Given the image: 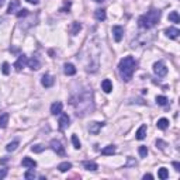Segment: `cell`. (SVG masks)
<instances>
[{
	"mask_svg": "<svg viewBox=\"0 0 180 180\" xmlns=\"http://www.w3.org/2000/svg\"><path fill=\"white\" fill-rule=\"evenodd\" d=\"M135 68H137V62L132 57H124L118 64V72H120V76L123 77V80L130 82L132 79Z\"/></svg>",
	"mask_w": 180,
	"mask_h": 180,
	"instance_id": "6da1fadb",
	"label": "cell"
},
{
	"mask_svg": "<svg viewBox=\"0 0 180 180\" xmlns=\"http://www.w3.org/2000/svg\"><path fill=\"white\" fill-rule=\"evenodd\" d=\"M160 18V11L156 10V9H152L149 10L147 14H143L138 18V25L141 28H152L154 25H156V23L159 21Z\"/></svg>",
	"mask_w": 180,
	"mask_h": 180,
	"instance_id": "7a4b0ae2",
	"label": "cell"
},
{
	"mask_svg": "<svg viewBox=\"0 0 180 180\" xmlns=\"http://www.w3.org/2000/svg\"><path fill=\"white\" fill-rule=\"evenodd\" d=\"M154 72L158 77H165L167 75V68L163 62H155L154 64Z\"/></svg>",
	"mask_w": 180,
	"mask_h": 180,
	"instance_id": "3957f363",
	"label": "cell"
},
{
	"mask_svg": "<svg viewBox=\"0 0 180 180\" xmlns=\"http://www.w3.org/2000/svg\"><path fill=\"white\" fill-rule=\"evenodd\" d=\"M51 148L57 152V155H59V156H65V149H64V147H62V143H61L58 139L51 141Z\"/></svg>",
	"mask_w": 180,
	"mask_h": 180,
	"instance_id": "277c9868",
	"label": "cell"
},
{
	"mask_svg": "<svg viewBox=\"0 0 180 180\" xmlns=\"http://www.w3.org/2000/svg\"><path fill=\"white\" fill-rule=\"evenodd\" d=\"M113 35H114L115 42H120V41L123 40V35H124V28L121 25H114L113 27Z\"/></svg>",
	"mask_w": 180,
	"mask_h": 180,
	"instance_id": "5b68a950",
	"label": "cell"
},
{
	"mask_svg": "<svg viewBox=\"0 0 180 180\" xmlns=\"http://www.w3.org/2000/svg\"><path fill=\"white\" fill-rule=\"evenodd\" d=\"M58 124H59V130L61 131H64L66 127H69V115H68V114H62V113H61V117H59Z\"/></svg>",
	"mask_w": 180,
	"mask_h": 180,
	"instance_id": "8992f818",
	"label": "cell"
},
{
	"mask_svg": "<svg viewBox=\"0 0 180 180\" xmlns=\"http://www.w3.org/2000/svg\"><path fill=\"white\" fill-rule=\"evenodd\" d=\"M27 57L25 55H20V57H18V59L16 61V64H14V68H16V70L17 72H20L21 69H23L24 66H25L27 65Z\"/></svg>",
	"mask_w": 180,
	"mask_h": 180,
	"instance_id": "52a82bcc",
	"label": "cell"
},
{
	"mask_svg": "<svg viewBox=\"0 0 180 180\" xmlns=\"http://www.w3.org/2000/svg\"><path fill=\"white\" fill-rule=\"evenodd\" d=\"M165 34H166V37L172 38V40H176V38L179 37L180 31L177 30V28H174V27H170V28H166V30H165Z\"/></svg>",
	"mask_w": 180,
	"mask_h": 180,
	"instance_id": "ba28073f",
	"label": "cell"
},
{
	"mask_svg": "<svg viewBox=\"0 0 180 180\" xmlns=\"http://www.w3.org/2000/svg\"><path fill=\"white\" fill-rule=\"evenodd\" d=\"M101 90L104 93H111L113 92V83H111L110 79H104L101 82Z\"/></svg>",
	"mask_w": 180,
	"mask_h": 180,
	"instance_id": "9c48e42d",
	"label": "cell"
},
{
	"mask_svg": "<svg viewBox=\"0 0 180 180\" xmlns=\"http://www.w3.org/2000/svg\"><path fill=\"white\" fill-rule=\"evenodd\" d=\"M21 165H23L24 167H27V169H34V167L37 166V162L34 159H31V158H24L23 160H21Z\"/></svg>",
	"mask_w": 180,
	"mask_h": 180,
	"instance_id": "30bf717a",
	"label": "cell"
},
{
	"mask_svg": "<svg viewBox=\"0 0 180 180\" xmlns=\"http://www.w3.org/2000/svg\"><path fill=\"white\" fill-rule=\"evenodd\" d=\"M53 82H55V80H53V77L51 76V75H48V73H45L42 76V79H41V83H42L44 87H51L53 84Z\"/></svg>",
	"mask_w": 180,
	"mask_h": 180,
	"instance_id": "8fae6325",
	"label": "cell"
},
{
	"mask_svg": "<svg viewBox=\"0 0 180 180\" xmlns=\"http://www.w3.org/2000/svg\"><path fill=\"white\" fill-rule=\"evenodd\" d=\"M62 108H64L62 103H61V101H57V103H53L52 106H51V114H53V115H58V114L62 113Z\"/></svg>",
	"mask_w": 180,
	"mask_h": 180,
	"instance_id": "7c38bea8",
	"label": "cell"
},
{
	"mask_svg": "<svg viewBox=\"0 0 180 180\" xmlns=\"http://www.w3.org/2000/svg\"><path fill=\"white\" fill-rule=\"evenodd\" d=\"M18 9H20V0H11V3L9 4V10H7V13L14 14Z\"/></svg>",
	"mask_w": 180,
	"mask_h": 180,
	"instance_id": "4fadbf2b",
	"label": "cell"
},
{
	"mask_svg": "<svg viewBox=\"0 0 180 180\" xmlns=\"http://www.w3.org/2000/svg\"><path fill=\"white\" fill-rule=\"evenodd\" d=\"M64 72H65V75H68V76H73V75L76 73V68H75V65H72V64H65L64 65Z\"/></svg>",
	"mask_w": 180,
	"mask_h": 180,
	"instance_id": "5bb4252c",
	"label": "cell"
},
{
	"mask_svg": "<svg viewBox=\"0 0 180 180\" xmlns=\"http://www.w3.org/2000/svg\"><path fill=\"white\" fill-rule=\"evenodd\" d=\"M135 135H137V139L138 141H142L143 138L147 137V125H145V124H143V125H141V127L138 128V131H137V134H135Z\"/></svg>",
	"mask_w": 180,
	"mask_h": 180,
	"instance_id": "9a60e30c",
	"label": "cell"
},
{
	"mask_svg": "<svg viewBox=\"0 0 180 180\" xmlns=\"http://www.w3.org/2000/svg\"><path fill=\"white\" fill-rule=\"evenodd\" d=\"M27 65H28V66H30L33 70H38L41 68V62L37 59V58H33V59L27 61Z\"/></svg>",
	"mask_w": 180,
	"mask_h": 180,
	"instance_id": "2e32d148",
	"label": "cell"
},
{
	"mask_svg": "<svg viewBox=\"0 0 180 180\" xmlns=\"http://www.w3.org/2000/svg\"><path fill=\"white\" fill-rule=\"evenodd\" d=\"M103 125H104L103 123H92V124L89 125V131H90L92 134H97L99 131L101 130V127H103Z\"/></svg>",
	"mask_w": 180,
	"mask_h": 180,
	"instance_id": "e0dca14e",
	"label": "cell"
},
{
	"mask_svg": "<svg viewBox=\"0 0 180 180\" xmlns=\"http://www.w3.org/2000/svg\"><path fill=\"white\" fill-rule=\"evenodd\" d=\"M83 166H84V169L90 170V172H94V170L99 169L97 163H94V162H92V160H84V162H83Z\"/></svg>",
	"mask_w": 180,
	"mask_h": 180,
	"instance_id": "ac0fdd59",
	"label": "cell"
},
{
	"mask_svg": "<svg viewBox=\"0 0 180 180\" xmlns=\"http://www.w3.org/2000/svg\"><path fill=\"white\" fill-rule=\"evenodd\" d=\"M94 17H96V20H99V21H104L106 20V10L97 9V10L94 11Z\"/></svg>",
	"mask_w": 180,
	"mask_h": 180,
	"instance_id": "d6986e66",
	"label": "cell"
},
{
	"mask_svg": "<svg viewBox=\"0 0 180 180\" xmlns=\"http://www.w3.org/2000/svg\"><path fill=\"white\" fill-rule=\"evenodd\" d=\"M156 127L159 128V130H166V128L169 127V120H167V118H160V120H158Z\"/></svg>",
	"mask_w": 180,
	"mask_h": 180,
	"instance_id": "ffe728a7",
	"label": "cell"
},
{
	"mask_svg": "<svg viewBox=\"0 0 180 180\" xmlns=\"http://www.w3.org/2000/svg\"><path fill=\"white\" fill-rule=\"evenodd\" d=\"M114 154H115V147H114V145H108V147H106L103 151H101V155H104V156L114 155Z\"/></svg>",
	"mask_w": 180,
	"mask_h": 180,
	"instance_id": "44dd1931",
	"label": "cell"
},
{
	"mask_svg": "<svg viewBox=\"0 0 180 180\" xmlns=\"http://www.w3.org/2000/svg\"><path fill=\"white\" fill-rule=\"evenodd\" d=\"M7 124H9V114L7 113L0 114V128H6Z\"/></svg>",
	"mask_w": 180,
	"mask_h": 180,
	"instance_id": "7402d4cb",
	"label": "cell"
},
{
	"mask_svg": "<svg viewBox=\"0 0 180 180\" xmlns=\"http://www.w3.org/2000/svg\"><path fill=\"white\" fill-rule=\"evenodd\" d=\"M158 177L162 180H166L167 177H169V172H167L166 167H160V169L158 170Z\"/></svg>",
	"mask_w": 180,
	"mask_h": 180,
	"instance_id": "603a6c76",
	"label": "cell"
},
{
	"mask_svg": "<svg viewBox=\"0 0 180 180\" xmlns=\"http://www.w3.org/2000/svg\"><path fill=\"white\" fill-rule=\"evenodd\" d=\"M58 169H59V172H68L69 169H72V163L70 162H62V163H59Z\"/></svg>",
	"mask_w": 180,
	"mask_h": 180,
	"instance_id": "cb8c5ba5",
	"label": "cell"
},
{
	"mask_svg": "<svg viewBox=\"0 0 180 180\" xmlns=\"http://www.w3.org/2000/svg\"><path fill=\"white\" fill-rule=\"evenodd\" d=\"M17 147H18V141H13V142L7 143L6 151H7V152H13V151L17 149Z\"/></svg>",
	"mask_w": 180,
	"mask_h": 180,
	"instance_id": "d4e9b609",
	"label": "cell"
},
{
	"mask_svg": "<svg viewBox=\"0 0 180 180\" xmlns=\"http://www.w3.org/2000/svg\"><path fill=\"white\" fill-rule=\"evenodd\" d=\"M72 143H73V148L75 149H80V147H82V143H80L79 138H77V135H72Z\"/></svg>",
	"mask_w": 180,
	"mask_h": 180,
	"instance_id": "484cf974",
	"label": "cell"
},
{
	"mask_svg": "<svg viewBox=\"0 0 180 180\" xmlns=\"http://www.w3.org/2000/svg\"><path fill=\"white\" fill-rule=\"evenodd\" d=\"M169 20L173 21V23H180V17H179V14H177V11H172V13L169 14Z\"/></svg>",
	"mask_w": 180,
	"mask_h": 180,
	"instance_id": "4316f807",
	"label": "cell"
},
{
	"mask_svg": "<svg viewBox=\"0 0 180 180\" xmlns=\"http://www.w3.org/2000/svg\"><path fill=\"white\" fill-rule=\"evenodd\" d=\"M80 30H82V25H80L77 21H75V23L72 24V34H73V35H76Z\"/></svg>",
	"mask_w": 180,
	"mask_h": 180,
	"instance_id": "83f0119b",
	"label": "cell"
},
{
	"mask_svg": "<svg viewBox=\"0 0 180 180\" xmlns=\"http://www.w3.org/2000/svg\"><path fill=\"white\" fill-rule=\"evenodd\" d=\"M45 149V147L44 145H41V143H38V145H34V147H31V151L33 152H35V154H41L42 151Z\"/></svg>",
	"mask_w": 180,
	"mask_h": 180,
	"instance_id": "f1b7e54d",
	"label": "cell"
},
{
	"mask_svg": "<svg viewBox=\"0 0 180 180\" xmlns=\"http://www.w3.org/2000/svg\"><path fill=\"white\" fill-rule=\"evenodd\" d=\"M156 103L159 106H166L167 104V99L165 96H156Z\"/></svg>",
	"mask_w": 180,
	"mask_h": 180,
	"instance_id": "f546056e",
	"label": "cell"
},
{
	"mask_svg": "<svg viewBox=\"0 0 180 180\" xmlns=\"http://www.w3.org/2000/svg\"><path fill=\"white\" fill-rule=\"evenodd\" d=\"M2 72H3V75H6V76L10 73V65L7 64V62H4V64L2 65Z\"/></svg>",
	"mask_w": 180,
	"mask_h": 180,
	"instance_id": "4dcf8cb0",
	"label": "cell"
},
{
	"mask_svg": "<svg viewBox=\"0 0 180 180\" xmlns=\"http://www.w3.org/2000/svg\"><path fill=\"white\" fill-rule=\"evenodd\" d=\"M138 152H139V155H141V158H147V155H148V148L147 147H139V149H138Z\"/></svg>",
	"mask_w": 180,
	"mask_h": 180,
	"instance_id": "1f68e13d",
	"label": "cell"
},
{
	"mask_svg": "<svg viewBox=\"0 0 180 180\" xmlns=\"http://www.w3.org/2000/svg\"><path fill=\"white\" fill-rule=\"evenodd\" d=\"M24 177H25V179H35V177H37V174L34 173L33 170H28V172H25Z\"/></svg>",
	"mask_w": 180,
	"mask_h": 180,
	"instance_id": "d6a6232c",
	"label": "cell"
},
{
	"mask_svg": "<svg viewBox=\"0 0 180 180\" xmlns=\"http://www.w3.org/2000/svg\"><path fill=\"white\" fill-rule=\"evenodd\" d=\"M28 14V10L27 9H23V10H18V13H17V17L20 18V17H24V16H27Z\"/></svg>",
	"mask_w": 180,
	"mask_h": 180,
	"instance_id": "836d02e7",
	"label": "cell"
},
{
	"mask_svg": "<svg viewBox=\"0 0 180 180\" xmlns=\"http://www.w3.org/2000/svg\"><path fill=\"white\" fill-rule=\"evenodd\" d=\"M6 174H7V169L6 167H2V169H0V179L6 177Z\"/></svg>",
	"mask_w": 180,
	"mask_h": 180,
	"instance_id": "e575fe53",
	"label": "cell"
},
{
	"mask_svg": "<svg viewBox=\"0 0 180 180\" xmlns=\"http://www.w3.org/2000/svg\"><path fill=\"white\" fill-rule=\"evenodd\" d=\"M156 145H159V148H160V149H163V148H165V142H163V141H156Z\"/></svg>",
	"mask_w": 180,
	"mask_h": 180,
	"instance_id": "d590c367",
	"label": "cell"
},
{
	"mask_svg": "<svg viewBox=\"0 0 180 180\" xmlns=\"http://www.w3.org/2000/svg\"><path fill=\"white\" fill-rule=\"evenodd\" d=\"M173 167L176 170H180V163H179V162H173Z\"/></svg>",
	"mask_w": 180,
	"mask_h": 180,
	"instance_id": "8d00e7d4",
	"label": "cell"
},
{
	"mask_svg": "<svg viewBox=\"0 0 180 180\" xmlns=\"http://www.w3.org/2000/svg\"><path fill=\"white\" fill-rule=\"evenodd\" d=\"M143 179H145V180H151V179H154V176H152V174H149V173H148V174H145V176H143Z\"/></svg>",
	"mask_w": 180,
	"mask_h": 180,
	"instance_id": "74e56055",
	"label": "cell"
},
{
	"mask_svg": "<svg viewBox=\"0 0 180 180\" xmlns=\"http://www.w3.org/2000/svg\"><path fill=\"white\" fill-rule=\"evenodd\" d=\"M25 2H28L31 4H38V0H25Z\"/></svg>",
	"mask_w": 180,
	"mask_h": 180,
	"instance_id": "f35d334b",
	"label": "cell"
},
{
	"mask_svg": "<svg viewBox=\"0 0 180 180\" xmlns=\"http://www.w3.org/2000/svg\"><path fill=\"white\" fill-rule=\"evenodd\" d=\"M3 3H4V0H0V7L3 6Z\"/></svg>",
	"mask_w": 180,
	"mask_h": 180,
	"instance_id": "ab89813d",
	"label": "cell"
},
{
	"mask_svg": "<svg viewBox=\"0 0 180 180\" xmlns=\"http://www.w3.org/2000/svg\"><path fill=\"white\" fill-rule=\"evenodd\" d=\"M94 2H96V3H101V2H103V0H94Z\"/></svg>",
	"mask_w": 180,
	"mask_h": 180,
	"instance_id": "60d3db41",
	"label": "cell"
}]
</instances>
